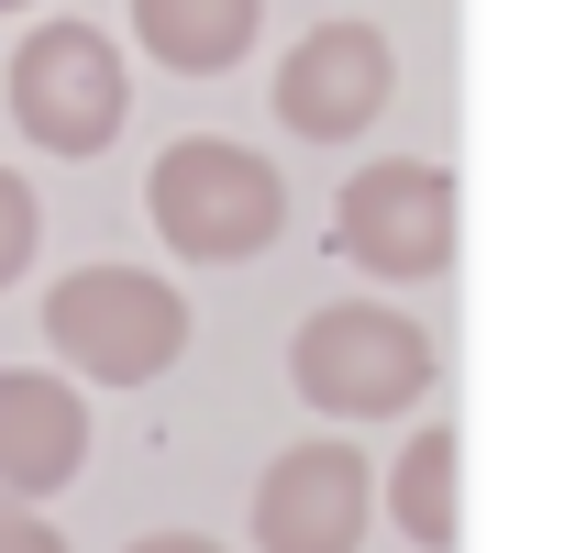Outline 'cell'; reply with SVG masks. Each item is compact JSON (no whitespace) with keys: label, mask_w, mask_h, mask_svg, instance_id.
Wrapping results in <instances>:
<instances>
[{"label":"cell","mask_w":564,"mask_h":553,"mask_svg":"<svg viewBox=\"0 0 564 553\" xmlns=\"http://www.w3.org/2000/svg\"><path fill=\"white\" fill-rule=\"evenodd\" d=\"M144 210H155L166 254H188V265H243V254H265L276 232H289V177H276L254 144L188 133V144L155 155Z\"/></svg>","instance_id":"6da1fadb"},{"label":"cell","mask_w":564,"mask_h":553,"mask_svg":"<svg viewBox=\"0 0 564 553\" xmlns=\"http://www.w3.org/2000/svg\"><path fill=\"white\" fill-rule=\"evenodd\" d=\"M45 344L100 388H144L188 355V300L155 265H78L45 289Z\"/></svg>","instance_id":"7a4b0ae2"},{"label":"cell","mask_w":564,"mask_h":553,"mask_svg":"<svg viewBox=\"0 0 564 553\" xmlns=\"http://www.w3.org/2000/svg\"><path fill=\"white\" fill-rule=\"evenodd\" d=\"M289 388H300L322 421H388V410L432 399V333L399 322L388 300H333V311L300 322Z\"/></svg>","instance_id":"3957f363"},{"label":"cell","mask_w":564,"mask_h":553,"mask_svg":"<svg viewBox=\"0 0 564 553\" xmlns=\"http://www.w3.org/2000/svg\"><path fill=\"white\" fill-rule=\"evenodd\" d=\"M122 111H133V78L100 23H34L12 45V122L45 155H100L122 133Z\"/></svg>","instance_id":"277c9868"},{"label":"cell","mask_w":564,"mask_h":553,"mask_svg":"<svg viewBox=\"0 0 564 553\" xmlns=\"http://www.w3.org/2000/svg\"><path fill=\"white\" fill-rule=\"evenodd\" d=\"M333 243L366 276H443L454 265V177L432 155H377L333 199Z\"/></svg>","instance_id":"5b68a950"},{"label":"cell","mask_w":564,"mask_h":553,"mask_svg":"<svg viewBox=\"0 0 564 553\" xmlns=\"http://www.w3.org/2000/svg\"><path fill=\"white\" fill-rule=\"evenodd\" d=\"M377 520V465L355 443H289L254 476V553H355Z\"/></svg>","instance_id":"8992f818"},{"label":"cell","mask_w":564,"mask_h":553,"mask_svg":"<svg viewBox=\"0 0 564 553\" xmlns=\"http://www.w3.org/2000/svg\"><path fill=\"white\" fill-rule=\"evenodd\" d=\"M388 100H399V56L377 23H311L276 67V122L300 144H355Z\"/></svg>","instance_id":"52a82bcc"},{"label":"cell","mask_w":564,"mask_h":553,"mask_svg":"<svg viewBox=\"0 0 564 553\" xmlns=\"http://www.w3.org/2000/svg\"><path fill=\"white\" fill-rule=\"evenodd\" d=\"M78 465H89V410H78V388L12 366V377H0V498L34 509V498H56Z\"/></svg>","instance_id":"ba28073f"},{"label":"cell","mask_w":564,"mask_h":553,"mask_svg":"<svg viewBox=\"0 0 564 553\" xmlns=\"http://www.w3.org/2000/svg\"><path fill=\"white\" fill-rule=\"evenodd\" d=\"M254 23H265V0H133V45H144L155 67H177V78L243 67Z\"/></svg>","instance_id":"9c48e42d"},{"label":"cell","mask_w":564,"mask_h":553,"mask_svg":"<svg viewBox=\"0 0 564 553\" xmlns=\"http://www.w3.org/2000/svg\"><path fill=\"white\" fill-rule=\"evenodd\" d=\"M388 520L410 531V542H454V432H421L399 465H388Z\"/></svg>","instance_id":"30bf717a"},{"label":"cell","mask_w":564,"mask_h":553,"mask_svg":"<svg viewBox=\"0 0 564 553\" xmlns=\"http://www.w3.org/2000/svg\"><path fill=\"white\" fill-rule=\"evenodd\" d=\"M34 232H45V210H34V188L0 166V289H12V276L34 265Z\"/></svg>","instance_id":"8fae6325"},{"label":"cell","mask_w":564,"mask_h":553,"mask_svg":"<svg viewBox=\"0 0 564 553\" xmlns=\"http://www.w3.org/2000/svg\"><path fill=\"white\" fill-rule=\"evenodd\" d=\"M0 553H67V531H45V509L0 498Z\"/></svg>","instance_id":"7c38bea8"},{"label":"cell","mask_w":564,"mask_h":553,"mask_svg":"<svg viewBox=\"0 0 564 553\" xmlns=\"http://www.w3.org/2000/svg\"><path fill=\"white\" fill-rule=\"evenodd\" d=\"M122 553H221V542H199V531H144V542H122Z\"/></svg>","instance_id":"4fadbf2b"},{"label":"cell","mask_w":564,"mask_h":553,"mask_svg":"<svg viewBox=\"0 0 564 553\" xmlns=\"http://www.w3.org/2000/svg\"><path fill=\"white\" fill-rule=\"evenodd\" d=\"M0 12H34V0H0Z\"/></svg>","instance_id":"5bb4252c"}]
</instances>
